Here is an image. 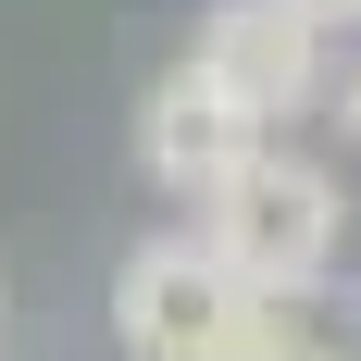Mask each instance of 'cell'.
Here are the masks:
<instances>
[{
    "instance_id": "obj_1",
    "label": "cell",
    "mask_w": 361,
    "mask_h": 361,
    "mask_svg": "<svg viewBox=\"0 0 361 361\" xmlns=\"http://www.w3.org/2000/svg\"><path fill=\"white\" fill-rule=\"evenodd\" d=\"M336 237H349V200H336V175L312 162V149H287V137H262L250 162L200 200V250H212L250 299L324 287V274H336Z\"/></svg>"
},
{
    "instance_id": "obj_2",
    "label": "cell",
    "mask_w": 361,
    "mask_h": 361,
    "mask_svg": "<svg viewBox=\"0 0 361 361\" xmlns=\"http://www.w3.org/2000/svg\"><path fill=\"white\" fill-rule=\"evenodd\" d=\"M112 336H125V361H237L250 287L200 237H137L125 274H112Z\"/></svg>"
},
{
    "instance_id": "obj_3",
    "label": "cell",
    "mask_w": 361,
    "mask_h": 361,
    "mask_svg": "<svg viewBox=\"0 0 361 361\" xmlns=\"http://www.w3.org/2000/svg\"><path fill=\"white\" fill-rule=\"evenodd\" d=\"M187 63L212 75L262 137H274L287 112L324 100V25H299L287 0H212V25H200V50H187Z\"/></svg>"
},
{
    "instance_id": "obj_4",
    "label": "cell",
    "mask_w": 361,
    "mask_h": 361,
    "mask_svg": "<svg viewBox=\"0 0 361 361\" xmlns=\"http://www.w3.org/2000/svg\"><path fill=\"white\" fill-rule=\"evenodd\" d=\"M250 149H262V125L224 100L200 63H175L162 87H149V112H137V162H149V187H162V200H212Z\"/></svg>"
},
{
    "instance_id": "obj_5",
    "label": "cell",
    "mask_w": 361,
    "mask_h": 361,
    "mask_svg": "<svg viewBox=\"0 0 361 361\" xmlns=\"http://www.w3.org/2000/svg\"><path fill=\"white\" fill-rule=\"evenodd\" d=\"M237 361H361V299L336 287H274L250 299V336H237Z\"/></svg>"
},
{
    "instance_id": "obj_6",
    "label": "cell",
    "mask_w": 361,
    "mask_h": 361,
    "mask_svg": "<svg viewBox=\"0 0 361 361\" xmlns=\"http://www.w3.org/2000/svg\"><path fill=\"white\" fill-rule=\"evenodd\" d=\"M287 13H299V25H324V37H336V25H361V0H287Z\"/></svg>"
},
{
    "instance_id": "obj_7",
    "label": "cell",
    "mask_w": 361,
    "mask_h": 361,
    "mask_svg": "<svg viewBox=\"0 0 361 361\" xmlns=\"http://www.w3.org/2000/svg\"><path fill=\"white\" fill-rule=\"evenodd\" d=\"M336 112H349V137H361V50H349V75H336Z\"/></svg>"
}]
</instances>
